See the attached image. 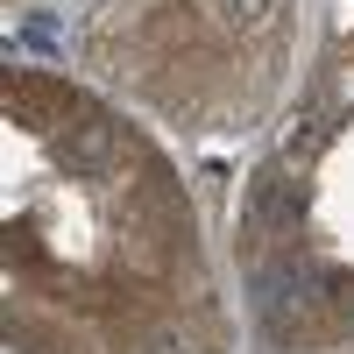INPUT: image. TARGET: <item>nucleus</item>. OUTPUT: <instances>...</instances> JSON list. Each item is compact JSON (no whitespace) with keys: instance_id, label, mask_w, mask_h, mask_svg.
Segmentation results:
<instances>
[{"instance_id":"f257e3e1","label":"nucleus","mask_w":354,"mask_h":354,"mask_svg":"<svg viewBox=\"0 0 354 354\" xmlns=\"http://www.w3.org/2000/svg\"><path fill=\"white\" fill-rule=\"evenodd\" d=\"M248 305L270 319V326H290V319H305L312 283H305L298 270H255V277H248Z\"/></svg>"},{"instance_id":"f03ea898","label":"nucleus","mask_w":354,"mask_h":354,"mask_svg":"<svg viewBox=\"0 0 354 354\" xmlns=\"http://www.w3.org/2000/svg\"><path fill=\"white\" fill-rule=\"evenodd\" d=\"M57 163H64V170H106L113 163V128L106 121H85L78 135L57 142Z\"/></svg>"},{"instance_id":"7ed1b4c3","label":"nucleus","mask_w":354,"mask_h":354,"mask_svg":"<svg viewBox=\"0 0 354 354\" xmlns=\"http://www.w3.org/2000/svg\"><path fill=\"white\" fill-rule=\"evenodd\" d=\"M270 8H277V0H227V21H241V28H262V21H270Z\"/></svg>"},{"instance_id":"20e7f679","label":"nucleus","mask_w":354,"mask_h":354,"mask_svg":"<svg viewBox=\"0 0 354 354\" xmlns=\"http://www.w3.org/2000/svg\"><path fill=\"white\" fill-rule=\"evenodd\" d=\"M340 290H347V312H354V283H340Z\"/></svg>"}]
</instances>
